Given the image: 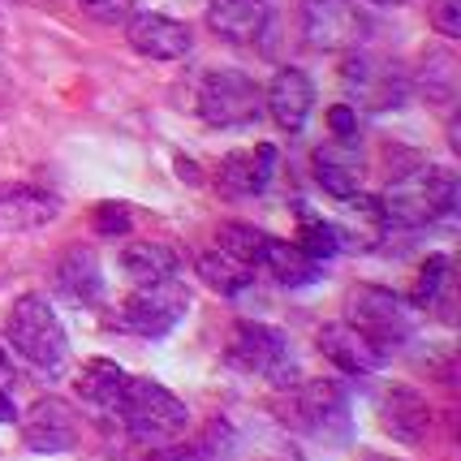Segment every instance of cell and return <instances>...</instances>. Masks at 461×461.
I'll use <instances>...</instances> for the list:
<instances>
[{
  "instance_id": "obj_1",
  "label": "cell",
  "mask_w": 461,
  "mask_h": 461,
  "mask_svg": "<svg viewBox=\"0 0 461 461\" xmlns=\"http://www.w3.org/2000/svg\"><path fill=\"white\" fill-rule=\"evenodd\" d=\"M457 207V177L431 164V168H414V173H402L397 181H388L380 199L384 224H402V229H419V224H431L448 216Z\"/></svg>"
},
{
  "instance_id": "obj_2",
  "label": "cell",
  "mask_w": 461,
  "mask_h": 461,
  "mask_svg": "<svg viewBox=\"0 0 461 461\" xmlns=\"http://www.w3.org/2000/svg\"><path fill=\"white\" fill-rule=\"evenodd\" d=\"M125 431L134 436L147 448H168L185 436V422H190V410L181 397H173L164 384L156 380H125V393H121L117 405Z\"/></svg>"
},
{
  "instance_id": "obj_3",
  "label": "cell",
  "mask_w": 461,
  "mask_h": 461,
  "mask_svg": "<svg viewBox=\"0 0 461 461\" xmlns=\"http://www.w3.org/2000/svg\"><path fill=\"white\" fill-rule=\"evenodd\" d=\"M281 419L302 431V436H315L323 444H337L349 436V402H345V388L332 380H306V384H289V397L281 402Z\"/></svg>"
},
{
  "instance_id": "obj_4",
  "label": "cell",
  "mask_w": 461,
  "mask_h": 461,
  "mask_svg": "<svg viewBox=\"0 0 461 461\" xmlns=\"http://www.w3.org/2000/svg\"><path fill=\"white\" fill-rule=\"evenodd\" d=\"M5 337L18 349L26 362L35 366H60L65 354H69V341H65V328H60L57 311L48 306L43 294H22L9 311V323H5Z\"/></svg>"
},
{
  "instance_id": "obj_5",
  "label": "cell",
  "mask_w": 461,
  "mask_h": 461,
  "mask_svg": "<svg viewBox=\"0 0 461 461\" xmlns=\"http://www.w3.org/2000/svg\"><path fill=\"white\" fill-rule=\"evenodd\" d=\"M345 323H354L358 332H366L375 345H384L388 354L414 332V311L402 294L380 289V285H358L345 294Z\"/></svg>"
},
{
  "instance_id": "obj_6",
  "label": "cell",
  "mask_w": 461,
  "mask_h": 461,
  "mask_svg": "<svg viewBox=\"0 0 461 461\" xmlns=\"http://www.w3.org/2000/svg\"><path fill=\"white\" fill-rule=\"evenodd\" d=\"M229 362L246 371V375H259V380L276 384V388H289L294 384V349H289V337L267 328V323L241 320L229 337Z\"/></svg>"
},
{
  "instance_id": "obj_7",
  "label": "cell",
  "mask_w": 461,
  "mask_h": 461,
  "mask_svg": "<svg viewBox=\"0 0 461 461\" xmlns=\"http://www.w3.org/2000/svg\"><path fill=\"white\" fill-rule=\"evenodd\" d=\"M194 108L207 125L216 130H238V125H250L263 108V91L255 86V78H246L241 69H212L203 74L199 95H194Z\"/></svg>"
},
{
  "instance_id": "obj_8",
  "label": "cell",
  "mask_w": 461,
  "mask_h": 461,
  "mask_svg": "<svg viewBox=\"0 0 461 461\" xmlns=\"http://www.w3.org/2000/svg\"><path fill=\"white\" fill-rule=\"evenodd\" d=\"M341 82L349 91V108H371V113H388L410 100V78L397 60H384L375 52H349L341 65Z\"/></svg>"
},
{
  "instance_id": "obj_9",
  "label": "cell",
  "mask_w": 461,
  "mask_h": 461,
  "mask_svg": "<svg viewBox=\"0 0 461 461\" xmlns=\"http://www.w3.org/2000/svg\"><path fill=\"white\" fill-rule=\"evenodd\" d=\"M185 306H190V289L173 276L151 285H139L130 298L121 302L117 323L125 332H139V337H164L185 320Z\"/></svg>"
},
{
  "instance_id": "obj_10",
  "label": "cell",
  "mask_w": 461,
  "mask_h": 461,
  "mask_svg": "<svg viewBox=\"0 0 461 461\" xmlns=\"http://www.w3.org/2000/svg\"><path fill=\"white\" fill-rule=\"evenodd\" d=\"M302 35L320 52H354L366 22L354 0H302Z\"/></svg>"
},
{
  "instance_id": "obj_11",
  "label": "cell",
  "mask_w": 461,
  "mask_h": 461,
  "mask_svg": "<svg viewBox=\"0 0 461 461\" xmlns=\"http://www.w3.org/2000/svg\"><path fill=\"white\" fill-rule=\"evenodd\" d=\"M78 436H82V422L74 414V405L60 402V397H40L22 414V444L31 453H69L78 448Z\"/></svg>"
},
{
  "instance_id": "obj_12",
  "label": "cell",
  "mask_w": 461,
  "mask_h": 461,
  "mask_svg": "<svg viewBox=\"0 0 461 461\" xmlns=\"http://www.w3.org/2000/svg\"><path fill=\"white\" fill-rule=\"evenodd\" d=\"M320 354L345 375H371L388 362V349L375 345L366 332H358L354 323H323L320 328Z\"/></svg>"
},
{
  "instance_id": "obj_13",
  "label": "cell",
  "mask_w": 461,
  "mask_h": 461,
  "mask_svg": "<svg viewBox=\"0 0 461 461\" xmlns=\"http://www.w3.org/2000/svg\"><path fill=\"white\" fill-rule=\"evenodd\" d=\"M125 40H130V48L147 60H181L190 48H194L190 26L177 18H168V14H139V18H130Z\"/></svg>"
},
{
  "instance_id": "obj_14",
  "label": "cell",
  "mask_w": 461,
  "mask_h": 461,
  "mask_svg": "<svg viewBox=\"0 0 461 461\" xmlns=\"http://www.w3.org/2000/svg\"><path fill=\"white\" fill-rule=\"evenodd\" d=\"M315 181L332 199H354L362 194V156H358V139H328L323 147H315Z\"/></svg>"
},
{
  "instance_id": "obj_15",
  "label": "cell",
  "mask_w": 461,
  "mask_h": 461,
  "mask_svg": "<svg viewBox=\"0 0 461 461\" xmlns=\"http://www.w3.org/2000/svg\"><path fill=\"white\" fill-rule=\"evenodd\" d=\"M263 104H267L272 121L281 125L285 134H298L306 117H311V108H315V86H311V78L302 69L285 65V69H276V78L267 82Z\"/></svg>"
},
{
  "instance_id": "obj_16",
  "label": "cell",
  "mask_w": 461,
  "mask_h": 461,
  "mask_svg": "<svg viewBox=\"0 0 461 461\" xmlns=\"http://www.w3.org/2000/svg\"><path fill=\"white\" fill-rule=\"evenodd\" d=\"M375 414H380L384 431L402 444H419L422 436H427V427H431V405H427V397H419V393L405 388V384L384 388L380 402H375Z\"/></svg>"
},
{
  "instance_id": "obj_17",
  "label": "cell",
  "mask_w": 461,
  "mask_h": 461,
  "mask_svg": "<svg viewBox=\"0 0 461 461\" xmlns=\"http://www.w3.org/2000/svg\"><path fill=\"white\" fill-rule=\"evenodd\" d=\"M60 216V199L40 185H0V233H31Z\"/></svg>"
},
{
  "instance_id": "obj_18",
  "label": "cell",
  "mask_w": 461,
  "mask_h": 461,
  "mask_svg": "<svg viewBox=\"0 0 461 461\" xmlns=\"http://www.w3.org/2000/svg\"><path fill=\"white\" fill-rule=\"evenodd\" d=\"M276 173V147L272 142H259L255 151H229L221 160V194L229 199H250V194H263L267 181Z\"/></svg>"
},
{
  "instance_id": "obj_19",
  "label": "cell",
  "mask_w": 461,
  "mask_h": 461,
  "mask_svg": "<svg viewBox=\"0 0 461 461\" xmlns=\"http://www.w3.org/2000/svg\"><path fill=\"white\" fill-rule=\"evenodd\" d=\"M207 26L224 43H255L267 26V0H207Z\"/></svg>"
},
{
  "instance_id": "obj_20",
  "label": "cell",
  "mask_w": 461,
  "mask_h": 461,
  "mask_svg": "<svg viewBox=\"0 0 461 461\" xmlns=\"http://www.w3.org/2000/svg\"><path fill=\"white\" fill-rule=\"evenodd\" d=\"M52 281H57V289L69 302L91 306V302H100V294H104V267H100V259H95L91 246H69V250L60 255Z\"/></svg>"
},
{
  "instance_id": "obj_21",
  "label": "cell",
  "mask_w": 461,
  "mask_h": 461,
  "mask_svg": "<svg viewBox=\"0 0 461 461\" xmlns=\"http://www.w3.org/2000/svg\"><path fill=\"white\" fill-rule=\"evenodd\" d=\"M125 380H130V375H125L113 358H91L78 375V393H82V402L86 405H95V410H104V414H117Z\"/></svg>"
},
{
  "instance_id": "obj_22",
  "label": "cell",
  "mask_w": 461,
  "mask_h": 461,
  "mask_svg": "<svg viewBox=\"0 0 461 461\" xmlns=\"http://www.w3.org/2000/svg\"><path fill=\"white\" fill-rule=\"evenodd\" d=\"M121 272L134 285L164 281V276L177 272V255H173L164 241H130V246L121 250Z\"/></svg>"
},
{
  "instance_id": "obj_23",
  "label": "cell",
  "mask_w": 461,
  "mask_h": 461,
  "mask_svg": "<svg viewBox=\"0 0 461 461\" xmlns=\"http://www.w3.org/2000/svg\"><path fill=\"white\" fill-rule=\"evenodd\" d=\"M259 267H267V272H272L281 285H311L315 276H320V263L311 259L306 250H298L294 241H281V238L267 241Z\"/></svg>"
},
{
  "instance_id": "obj_24",
  "label": "cell",
  "mask_w": 461,
  "mask_h": 461,
  "mask_svg": "<svg viewBox=\"0 0 461 461\" xmlns=\"http://www.w3.org/2000/svg\"><path fill=\"white\" fill-rule=\"evenodd\" d=\"M199 276L216 294H241V289H250V281H255V267L238 263L233 255H224L221 246H216V250H203L199 255Z\"/></svg>"
},
{
  "instance_id": "obj_25",
  "label": "cell",
  "mask_w": 461,
  "mask_h": 461,
  "mask_svg": "<svg viewBox=\"0 0 461 461\" xmlns=\"http://www.w3.org/2000/svg\"><path fill=\"white\" fill-rule=\"evenodd\" d=\"M267 241H272V233H263V229H255V224H246V221H224L216 229V246H221L224 255H233L238 263H246V267H259Z\"/></svg>"
},
{
  "instance_id": "obj_26",
  "label": "cell",
  "mask_w": 461,
  "mask_h": 461,
  "mask_svg": "<svg viewBox=\"0 0 461 461\" xmlns=\"http://www.w3.org/2000/svg\"><path fill=\"white\" fill-rule=\"evenodd\" d=\"M298 250H306L315 263L332 259L337 250H341V233H337V224L332 221H320V216H302L298 224V238H294Z\"/></svg>"
},
{
  "instance_id": "obj_27",
  "label": "cell",
  "mask_w": 461,
  "mask_h": 461,
  "mask_svg": "<svg viewBox=\"0 0 461 461\" xmlns=\"http://www.w3.org/2000/svg\"><path fill=\"white\" fill-rule=\"evenodd\" d=\"M453 281L448 276V255H427V263L419 267V285H414V294H410V306H427L431 311V302L440 298V289Z\"/></svg>"
},
{
  "instance_id": "obj_28",
  "label": "cell",
  "mask_w": 461,
  "mask_h": 461,
  "mask_svg": "<svg viewBox=\"0 0 461 461\" xmlns=\"http://www.w3.org/2000/svg\"><path fill=\"white\" fill-rule=\"evenodd\" d=\"M91 224H95L100 238H125V233L134 229V221H130V203H100L95 216H91Z\"/></svg>"
},
{
  "instance_id": "obj_29",
  "label": "cell",
  "mask_w": 461,
  "mask_h": 461,
  "mask_svg": "<svg viewBox=\"0 0 461 461\" xmlns=\"http://www.w3.org/2000/svg\"><path fill=\"white\" fill-rule=\"evenodd\" d=\"M427 18L436 26V35L444 40H461V0H431Z\"/></svg>"
},
{
  "instance_id": "obj_30",
  "label": "cell",
  "mask_w": 461,
  "mask_h": 461,
  "mask_svg": "<svg viewBox=\"0 0 461 461\" xmlns=\"http://www.w3.org/2000/svg\"><path fill=\"white\" fill-rule=\"evenodd\" d=\"M86 18L104 22V26H117V22H130L134 14V0H78Z\"/></svg>"
},
{
  "instance_id": "obj_31",
  "label": "cell",
  "mask_w": 461,
  "mask_h": 461,
  "mask_svg": "<svg viewBox=\"0 0 461 461\" xmlns=\"http://www.w3.org/2000/svg\"><path fill=\"white\" fill-rule=\"evenodd\" d=\"M328 130H332V139H358V108L332 104L328 108Z\"/></svg>"
},
{
  "instance_id": "obj_32",
  "label": "cell",
  "mask_w": 461,
  "mask_h": 461,
  "mask_svg": "<svg viewBox=\"0 0 461 461\" xmlns=\"http://www.w3.org/2000/svg\"><path fill=\"white\" fill-rule=\"evenodd\" d=\"M0 422H14V402H9L5 388H0Z\"/></svg>"
},
{
  "instance_id": "obj_33",
  "label": "cell",
  "mask_w": 461,
  "mask_h": 461,
  "mask_svg": "<svg viewBox=\"0 0 461 461\" xmlns=\"http://www.w3.org/2000/svg\"><path fill=\"white\" fill-rule=\"evenodd\" d=\"M14 375V362H9V354H5V345H0V384Z\"/></svg>"
},
{
  "instance_id": "obj_34",
  "label": "cell",
  "mask_w": 461,
  "mask_h": 461,
  "mask_svg": "<svg viewBox=\"0 0 461 461\" xmlns=\"http://www.w3.org/2000/svg\"><path fill=\"white\" fill-rule=\"evenodd\" d=\"M177 168H181V177H190V181H199V173H194V164H185V160H177Z\"/></svg>"
},
{
  "instance_id": "obj_35",
  "label": "cell",
  "mask_w": 461,
  "mask_h": 461,
  "mask_svg": "<svg viewBox=\"0 0 461 461\" xmlns=\"http://www.w3.org/2000/svg\"><path fill=\"white\" fill-rule=\"evenodd\" d=\"M371 5H410V0H371Z\"/></svg>"
},
{
  "instance_id": "obj_36",
  "label": "cell",
  "mask_w": 461,
  "mask_h": 461,
  "mask_svg": "<svg viewBox=\"0 0 461 461\" xmlns=\"http://www.w3.org/2000/svg\"><path fill=\"white\" fill-rule=\"evenodd\" d=\"M366 461H393V457H366Z\"/></svg>"
}]
</instances>
